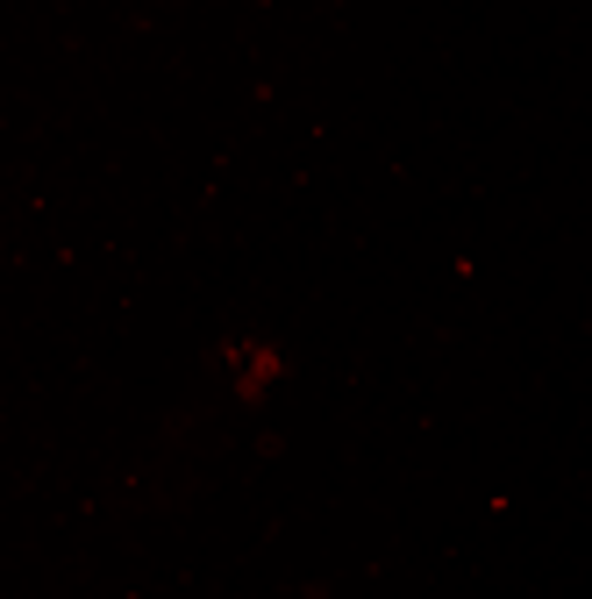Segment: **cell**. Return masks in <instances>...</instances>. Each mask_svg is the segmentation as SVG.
I'll return each instance as SVG.
<instances>
[{
	"label": "cell",
	"instance_id": "obj_1",
	"mask_svg": "<svg viewBox=\"0 0 592 599\" xmlns=\"http://www.w3.org/2000/svg\"><path fill=\"white\" fill-rule=\"evenodd\" d=\"M236 393L243 400H265L271 393V379H279V350L271 342H236Z\"/></svg>",
	"mask_w": 592,
	"mask_h": 599
}]
</instances>
